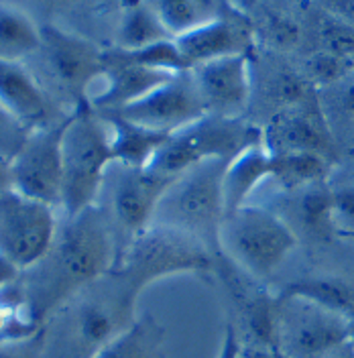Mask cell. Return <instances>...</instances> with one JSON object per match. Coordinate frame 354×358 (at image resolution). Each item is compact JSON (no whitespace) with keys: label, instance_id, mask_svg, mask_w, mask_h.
<instances>
[{"label":"cell","instance_id":"obj_37","mask_svg":"<svg viewBox=\"0 0 354 358\" xmlns=\"http://www.w3.org/2000/svg\"><path fill=\"white\" fill-rule=\"evenodd\" d=\"M13 189V176H10V161L0 157V196Z\"/></svg>","mask_w":354,"mask_h":358},{"label":"cell","instance_id":"obj_33","mask_svg":"<svg viewBox=\"0 0 354 358\" xmlns=\"http://www.w3.org/2000/svg\"><path fill=\"white\" fill-rule=\"evenodd\" d=\"M334 214L338 232H354V185L334 189Z\"/></svg>","mask_w":354,"mask_h":358},{"label":"cell","instance_id":"obj_13","mask_svg":"<svg viewBox=\"0 0 354 358\" xmlns=\"http://www.w3.org/2000/svg\"><path fill=\"white\" fill-rule=\"evenodd\" d=\"M114 114L147 129L174 134L179 129L199 120L208 112L199 98L192 71H181L139 102L114 110Z\"/></svg>","mask_w":354,"mask_h":358},{"label":"cell","instance_id":"obj_22","mask_svg":"<svg viewBox=\"0 0 354 358\" xmlns=\"http://www.w3.org/2000/svg\"><path fill=\"white\" fill-rule=\"evenodd\" d=\"M41 47V24L24 8L0 2V59L27 62Z\"/></svg>","mask_w":354,"mask_h":358},{"label":"cell","instance_id":"obj_1","mask_svg":"<svg viewBox=\"0 0 354 358\" xmlns=\"http://www.w3.org/2000/svg\"><path fill=\"white\" fill-rule=\"evenodd\" d=\"M118 252L116 232L100 206L62 216L47 252L17 277L35 322L43 328L67 299L116 265Z\"/></svg>","mask_w":354,"mask_h":358},{"label":"cell","instance_id":"obj_19","mask_svg":"<svg viewBox=\"0 0 354 358\" xmlns=\"http://www.w3.org/2000/svg\"><path fill=\"white\" fill-rule=\"evenodd\" d=\"M100 114L111 124L114 163H120L127 167L153 165L159 151L165 147V143L171 136V133L147 129V127L136 124L133 120H127L114 112H100Z\"/></svg>","mask_w":354,"mask_h":358},{"label":"cell","instance_id":"obj_30","mask_svg":"<svg viewBox=\"0 0 354 358\" xmlns=\"http://www.w3.org/2000/svg\"><path fill=\"white\" fill-rule=\"evenodd\" d=\"M320 39L324 51H332L354 59V27L334 17L326 10H320Z\"/></svg>","mask_w":354,"mask_h":358},{"label":"cell","instance_id":"obj_41","mask_svg":"<svg viewBox=\"0 0 354 358\" xmlns=\"http://www.w3.org/2000/svg\"><path fill=\"white\" fill-rule=\"evenodd\" d=\"M37 2H41L43 6L53 8V6H62V4H71V2H76V0H37Z\"/></svg>","mask_w":354,"mask_h":358},{"label":"cell","instance_id":"obj_31","mask_svg":"<svg viewBox=\"0 0 354 358\" xmlns=\"http://www.w3.org/2000/svg\"><path fill=\"white\" fill-rule=\"evenodd\" d=\"M29 133L31 131H27L15 116H10L0 106V157L10 161L21 151Z\"/></svg>","mask_w":354,"mask_h":358},{"label":"cell","instance_id":"obj_24","mask_svg":"<svg viewBox=\"0 0 354 358\" xmlns=\"http://www.w3.org/2000/svg\"><path fill=\"white\" fill-rule=\"evenodd\" d=\"M273 153V151H271ZM332 165L326 155L311 151H277L273 153V181L283 189L297 192L330 178Z\"/></svg>","mask_w":354,"mask_h":358},{"label":"cell","instance_id":"obj_12","mask_svg":"<svg viewBox=\"0 0 354 358\" xmlns=\"http://www.w3.org/2000/svg\"><path fill=\"white\" fill-rule=\"evenodd\" d=\"M69 114L55 124L31 131L10 159L13 189L59 210L64 183V134Z\"/></svg>","mask_w":354,"mask_h":358},{"label":"cell","instance_id":"obj_39","mask_svg":"<svg viewBox=\"0 0 354 358\" xmlns=\"http://www.w3.org/2000/svg\"><path fill=\"white\" fill-rule=\"evenodd\" d=\"M326 358H354L353 340H351V342H346V344H342L340 348H336L332 355H328Z\"/></svg>","mask_w":354,"mask_h":358},{"label":"cell","instance_id":"obj_5","mask_svg":"<svg viewBox=\"0 0 354 358\" xmlns=\"http://www.w3.org/2000/svg\"><path fill=\"white\" fill-rule=\"evenodd\" d=\"M297 245L293 226L263 206L246 203L222 224L220 257L257 281L271 279Z\"/></svg>","mask_w":354,"mask_h":358},{"label":"cell","instance_id":"obj_9","mask_svg":"<svg viewBox=\"0 0 354 358\" xmlns=\"http://www.w3.org/2000/svg\"><path fill=\"white\" fill-rule=\"evenodd\" d=\"M177 176L155 167H127L112 163L98 203L108 216L120 248L155 220L157 208Z\"/></svg>","mask_w":354,"mask_h":358},{"label":"cell","instance_id":"obj_36","mask_svg":"<svg viewBox=\"0 0 354 358\" xmlns=\"http://www.w3.org/2000/svg\"><path fill=\"white\" fill-rule=\"evenodd\" d=\"M322 10L346 21L354 27V0H320Z\"/></svg>","mask_w":354,"mask_h":358},{"label":"cell","instance_id":"obj_29","mask_svg":"<svg viewBox=\"0 0 354 358\" xmlns=\"http://www.w3.org/2000/svg\"><path fill=\"white\" fill-rule=\"evenodd\" d=\"M354 69L353 57H344L332 51H318L308 62V71L313 84L318 86H336L344 82Z\"/></svg>","mask_w":354,"mask_h":358},{"label":"cell","instance_id":"obj_42","mask_svg":"<svg viewBox=\"0 0 354 358\" xmlns=\"http://www.w3.org/2000/svg\"><path fill=\"white\" fill-rule=\"evenodd\" d=\"M267 358H289V357H285L279 348H269V350H267Z\"/></svg>","mask_w":354,"mask_h":358},{"label":"cell","instance_id":"obj_38","mask_svg":"<svg viewBox=\"0 0 354 358\" xmlns=\"http://www.w3.org/2000/svg\"><path fill=\"white\" fill-rule=\"evenodd\" d=\"M17 277H19V271L0 257V289H2L4 285H8L10 281H15Z\"/></svg>","mask_w":354,"mask_h":358},{"label":"cell","instance_id":"obj_40","mask_svg":"<svg viewBox=\"0 0 354 358\" xmlns=\"http://www.w3.org/2000/svg\"><path fill=\"white\" fill-rule=\"evenodd\" d=\"M234 8H239V10H243V13H246L250 6H255L257 2H261V0H228Z\"/></svg>","mask_w":354,"mask_h":358},{"label":"cell","instance_id":"obj_43","mask_svg":"<svg viewBox=\"0 0 354 358\" xmlns=\"http://www.w3.org/2000/svg\"><path fill=\"white\" fill-rule=\"evenodd\" d=\"M353 344H354V334H353Z\"/></svg>","mask_w":354,"mask_h":358},{"label":"cell","instance_id":"obj_25","mask_svg":"<svg viewBox=\"0 0 354 358\" xmlns=\"http://www.w3.org/2000/svg\"><path fill=\"white\" fill-rule=\"evenodd\" d=\"M94 358H163V328L151 313L139 315Z\"/></svg>","mask_w":354,"mask_h":358},{"label":"cell","instance_id":"obj_10","mask_svg":"<svg viewBox=\"0 0 354 358\" xmlns=\"http://www.w3.org/2000/svg\"><path fill=\"white\" fill-rule=\"evenodd\" d=\"M354 322L299 297L277 295V348L289 358H326L351 342Z\"/></svg>","mask_w":354,"mask_h":358},{"label":"cell","instance_id":"obj_27","mask_svg":"<svg viewBox=\"0 0 354 358\" xmlns=\"http://www.w3.org/2000/svg\"><path fill=\"white\" fill-rule=\"evenodd\" d=\"M174 39L216 19L230 4L228 0H147Z\"/></svg>","mask_w":354,"mask_h":358},{"label":"cell","instance_id":"obj_4","mask_svg":"<svg viewBox=\"0 0 354 358\" xmlns=\"http://www.w3.org/2000/svg\"><path fill=\"white\" fill-rule=\"evenodd\" d=\"M112 163L114 151L108 120L90 104L69 112L64 134L62 216H76L98 203Z\"/></svg>","mask_w":354,"mask_h":358},{"label":"cell","instance_id":"obj_16","mask_svg":"<svg viewBox=\"0 0 354 358\" xmlns=\"http://www.w3.org/2000/svg\"><path fill=\"white\" fill-rule=\"evenodd\" d=\"M176 73H165L127 59L116 47L104 49V67L90 92L88 104L98 112L127 108L153 90L169 82Z\"/></svg>","mask_w":354,"mask_h":358},{"label":"cell","instance_id":"obj_6","mask_svg":"<svg viewBox=\"0 0 354 358\" xmlns=\"http://www.w3.org/2000/svg\"><path fill=\"white\" fill-rule=\"evenodd\" d=\"M226 161L216 159L179 173L159 203L153 224L187 232L220 257V230L226 218Z\"/></svg>","mask_w":354,"mask_h":358},{"label":"cell","instance_id":"obj_26","mask_svg":"<svg viewBox=\"0 0 354 358\" xmlns=\"http://www.w3.org/2000/svg\"><path fill=\"white\" fill-rule=\"evenodd\" d=\"M291 194L297 196L295 218L311 238L328 241L338 232L336 214H334V189L328 185V181L313 183Z\"/></svg>","mask_w":354,"mask_h":358},{"label":"cell","instance_id":"obj_2","mask_svg":"<svg viewBox=\"0 0 354 358\" xmlns=\"http://www.w3.org/2000/svg\"><path fill=\"white\" fill-rule=\"evenodd\" d=\"M143 287L114 267L80 289L41 328L43 358H94L136 315Z\"/></svg>","mask_w":354,"mask_h":358},{"label":"cell","instance_id":"obj_14","mask_svg":"<svg viewBox=\"0 0 354 358\" xmlns=\"http://www.w3.org/2000/svg\"><path fill=\"white\" fill-rule=\"evenodd\" d=\"M176 43L190 69H194L214 59L253 53L257 29L246 13L228 4L216 19L176 37Z\"/></svg>","mask_w":354,"mask_h":358},{"label":"cell","instance_id":"obj_17","mask_svg":"<svg viewBox=\"0 0 354 358\" xmlns=\"http://www.w3.org/2000/svg\"><path fill=\"white\" fill-rule=\"evenodd\" d=\"M0 106L27 131L55 124L67 116L47 96L24 62L0 59Z\"/></svg>","mask_w":354,"mask_h":358},{"label":"cell","instance_id":"obj_7","mask_svg":"<svg viewBox=\"0 0 354 358\" xmlns=\"http://www.w3.org/2000/svg\"><path fill=\"white\" fill-rule=\"evenodd\" d=\"M216 257L198 238L171 226L151 224L120 248L116 267L127 271L147 289L155 281L183 273H212L218 268Z\"/></svg>","mask_w":354,"mask_h":358},{"label":"cell","instance_id":"obj_18","mask_svg":"<svg viewBox=\"0 0 354 358\" xmlns=\"http://www.w3.org/2000/svg\"><path fill=\"white\" fill-rule=\"evenodd\" d=\"M265 145L273 151H311L328 157L332 147L330 129L324 114L310 102L289 106L273 118L271 129L265 131Z\"/></svg>","mask_w":354,"mask_h":358},{"label":"cell","instance_id":"obj_23","mask_svg":"<svg viewBox=\"0 0 354 358\" xmlns=\"http://www.w3.org/2000/svg\"><path fill=\"white\" fill-rule=\"evenodd\" d=\"M279 297H299L326 310L342 313L354 322V285L342 277L322 275L295 279L279 291Z\"/></svg>","mask_w":354,"mask_h":358},{"label":"cell","instance_id":"obj_15","mask_svg":"<svg viewBox=\"0 0 354 358\" xmlns=\"http://www.w3.org/2000/svg\"><path fill=\"white\" fill-rule=\"evenodd\" d=\"M190 71L208 114L243 118L253 98L250 53L214 59Z\"/></svg>","mask_w":354,"mask_h":358},{"label":"cell","instance_id":"obj_32","mask_svg":"<svg viewBox=\"0 0 354 358\" xmlns=\"http://www.w3.org/2000/svg\"><path fill=\"white\" fill-rule=\"evenodd\" d=\"M265 33L269 41L281 49L295 47L302 37L299 24L295 22V19H291L289 15H283V13H273V17L265 24Z\"/></svg>","mask_w":354,"mask_h":358},{"label":"cell","instance_id":"obj_8","mask_svg":"<svg viewBox=\"0 0 354 358\" xmlns=\"http://www.w3.org/2000/svg\"><path fill=\"white\" fill-rule=\"evenodd\" d=\"M257 145H265V131L261 127L244 118L206 114L171 134L151 167L179 176L206 161L218 159L230 163Z\"/></svg>","mask_w":354,"mask_h":358},{"label":"cell","instance_id":"obj_35","mask_svg":"<svg viewBox=\"0 0 354 358\" xmlns=\"http://www.w3.org/2000/svg\"><path fill=\"white\" fill-rule=\"evenodd\" d=\"M216 358H243V344H241L239 332L232 324H226V328L222 332L220 348H218Z\"/></svg>","mask_w":354,"mask_h":358},{"label":"cell","instance_id":"obj_21","mask_svg":"<svg viewBox=\"0 0 354 358\" xmlns=\"http://www.w3.org/2000/svg\"><path fill=\"white\" fill-rule=\"evenodd\" d=\"M118 6L120 19L116 24L114 47L133 51L165 39H174L147 0H118Z\"/></svg>","mask_w":354,"mask_h":358},{"label":"cell","instance_id":"obj_11","mask_svg":"<svg viewBox=\"0 0 354 358\" xmlns=\"http://www.w3.org/2000/svg\"><path fill=\"white\" fill-rule=\"evenodd\" d=\"M59 210L15 189L0 196V257L19 273L31 268L51 246Z\"/></svg>","mask_w":354,"mask_h":358},{"label":"cell","instance_id":"obj_34","mask_svg":"<svg viewBox=\"0 0 354 358\" xmlns=\"http://www.w3.org/2000/svg\"><path fill=\"white\" fill-rule=\"evenodd\" d=\"M0 358H43L41 332L24 340L0 342Z\"/></svg>","mask_w":354,"mask_h":358},{"label":"cell","instance_id":"obj_20","mask_svg":"<svg viewBox=\"0 0 354 358\" xmlns=\"http://www.w3.org/2000/svg\"><path fill=\"white\" fill-rule=\"evenodd\" d=\"M267 179H273V153L267 145H257L230 161L224 173L226 214L246 206Z\"/></svg>","mask_w":354,"mask_h":358},{"label":"cell","instance_id":"obj_28","mask_svg":"<svg viewBox=\"0 0 354 358\" xmlns=\"http://www.w3.org/2000/svg\"><path fill=\"white\" fill-rule=\"evenodd\" d=\"M41 326L35 322L19 281H10L0 289V342H15L39 334Z\"/></svg>","mask_w":354,"mask_h":358},{"label":"cell","instance_id":"obj_3","mask_svg":"<svg viewBox=\"0 0 354 358\" xmlns=\"http://www.w3.org/2000/svg\"><path fill=\"white\" fill-rule=\"evenodd\" d=\"M27 62L37 66L29 69L55 106L69 114L88 104L90 92L104 67V49L71 29L43 22L41 47Z\"/></svg>","mask_w":354,"mask_h":358}]
</instances>
